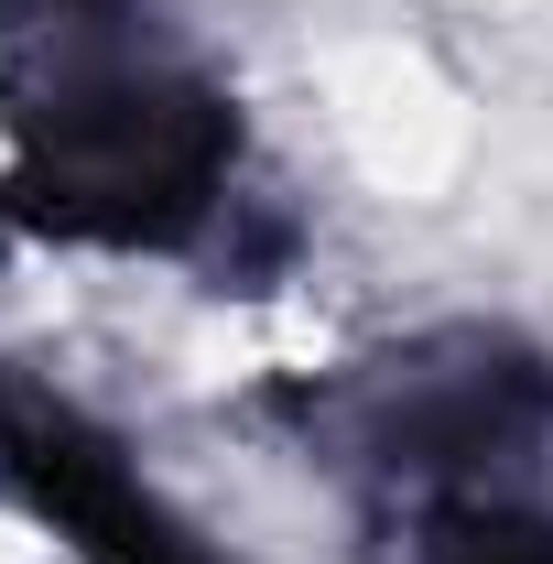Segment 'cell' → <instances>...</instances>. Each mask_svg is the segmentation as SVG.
<instances>
[{
	"label": "cell",
	"mask_w": 553,
	"mask_h": 564,
	"mask_svg": "<svg viewBox=\"0 0 553 564\" xmlns=\"http://www.w3.org/2000/svg\"><path fill=\"white\" fill-rule=\"evenodd\" d=\"M0 250L282 293L304 207L174 0H0Z\"/></svg>",
	"instance_id": "obj_1"
},
{
	"label": "cell",
	"mask_w": 553,
	"mask_h": 564,
	"mask_svg": "<svg viewBox=\"0 0 553 564\" xmlns=\"http://www.w3.org/2000/svg\"><path fill=\"white\" fill-rule=\"evenodd\" d=\"M0 564H239L109 423L0 358Z\"/></svg>",
	"instance_id": "obj_2"
},
{
	"label": "cell",
	"mask_w": 553,
	"mask_h": 564,
	"mask_svg": "<svg viewBox=\"0 0 553 564\" xmlns=\"http://www.w3.org/2000/svg\"><path fill=\"white\" fill-rule=\"evenodd\" d=\"M358 564H553V445L347 489Z\"/></svg>",
	"instance_id": "obj_3"
}]
</instances>
